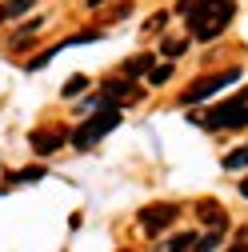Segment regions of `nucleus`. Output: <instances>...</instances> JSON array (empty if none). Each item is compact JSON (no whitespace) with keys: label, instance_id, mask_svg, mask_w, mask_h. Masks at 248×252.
I'll list each match as a JSON object with an SVG mask.
<instances>
[{"label":"nucleus","instance_id":"obj_1","mask_svg":"<svg viewBox=\"0 0 248 252\" xmlns=\"http://www.w3.org/2000/svg\"><path fill=\"white\" fill-rule=\"evenodd\" d=\"M184 16H188V36L192 40H216L232 24L236 0H196Z\"/></svg>","mask_w":248,"mask_h":252},{"label":"nucleus","instance_id":"obj_2","mask_svg":"<svg viewBox=\"0 0 248 252\" xmlns=\"http://www.w3.org/2000/svg\"><path fill=\"white\" fill-rule=\"evenodd\" d=\"M188 120L204 124V128H212V132H220V128H244V124H248V92H236L232 100L216 104V108H208V112H196V116H188Z\"/></svg>","mask_w":248,"mask_h":252},{"label":"nucleus","instance_id":"obj_3","mask_svg":"<svg viewBox=\"0 0 248 252\" xmlns=\"http://www.w3.org/2000/svg\"><path fill=\"white\" fill-rule=\"evenodd\" d=\"M116 124H120V108H96V116H88L84 124H80V128L68 136L72 140V148H80V152H88L92 144H100L112 128H116Z\"/></svg>","mask_w":248,"mask_h":252},{"label":"nucleus","instance_id":"obj_4","mask_svg":"<svg viewBox=\"0 0 248 252\" xmlns=\"http://www.w3.org/2000/svg\"><path fill=\"white\" fill-rule=\"evenodd\" d=\"M140 100V84L128 76V80H104L100 88V104L104 108H124V104H136Z\"/></svg>","mask_w":248,"mask_h":252},{"label":"nucleus","instance_id":"obj_5","mask_svg":"<svg viewBox=\"0 0 248 252\" xmlns=\"http://www.w3.org/2000/svg\"><path fill=\"white\" fill-rule=\"evenodd\" d=\"M232 80H240V68H228V72H212V76H200L188 92H184V104H200L204 96H212V92H220L224 84H232Z\"/></svg>","mask_w":248,"mask_h":252},{"label":"nucleus","instance_id":"obj_6","mask_svg":"<svg viewBox=\"0 0 248 252\" xmlns=\"http://www.w3.org/2000/svg\"><path fill=\"white\" fill-rule=\"evenodd\" d=\"M176 216H180V208H176V204H148V208L140 212V224H144V232H148V236H160V228H168Z\"/></svg>","mask_w":248,"mask_h":252},{"label":"nucleus","instance_id":"obj_7","mask_svg":"<svg viewBox=\"0 0 248 252\" xmlns=\"http://www.w3.org/2000/svg\"><path fill=\"white\" fill-rule=\"evenodd\" d=\"M64 132H56V128H36L32 136H28V144H32V152L36 156H52L56 148H64Z\"/></svg>","mask_w":248,"mask_h":252},{"label":"nucleus","instance_id":"obj_8","mask_svg":"<svg viewBox=\"0 0 248 252\" xmlns=\"http://www.w3.org/2000/svg\"><path fill=\"white\" fill-rule=\"evenodd\" d=\"M196 212H200L204 224H212V228H228V216H224V208L216 204V200H200V204H196Z\"/></svg>","mask_w":248,"mask_h":252},{"label":"nucleus","instance_id":"obj_9","mask_svg":"<svg viewBox=\"0 0 248 252\" xmlns=\"http://www.w3.org/2000/svg\"><path fill=\"white\" fill-rule=\"evenodd\" d=\"M36 0H4V8H0V16L4 20H16V16H24L28 8H32Z\"/></svg>","mask_w":248,"mask_h":252},{"label":"nucleus","instance_id":"obj_10","mask_svg":"<svg viewBox=\"0 0 248 252\" xmlns=\"http://www.w3.org/2000/svg\"><path fill=\"white\" fill-rule=\"evenodd\" d=\"M148 68H152V56H148V52L124 60V76H140V72H148Z\"/></svg>","mask_w":248,"mask_h":252},{"label":"nucleus","instance_id":"obj_11","mask_svg":"<svg viewBox=\"0 0 248 252\" xmlns=\"http://www.w3.org/2000/svg\"><path fill=\"white\" fill-rule=\"evenodd\" d=\"M224 168H228V172H240V168H248V144H240L236 152H228V156H224Z\"/></svg>","mask_w":248,"mask_h":252},{"label":"nucleus","instance_id":"obj_12","mask_svg":"<svg viewBox=\"0 0 248 252\" xmlns=\"http://www.w3.org/2000/svg\"><path fill=\"white\" fill-rule=\"evenodd\" d=\"M168 252H184V248H196V236L192 232H180V236H172L168 244H164Z\"/></svg>","mask_w":248,"mask_h":252},{"label":"nucleus","instance_id":"obj_13","mask_svg":"<svg viewBox=\"0 0 248 252\" xmlns=\"http://www.w3.org/2000/svg\"><path fill=\"white\" fill-rule=\"evenodd\" d=\"M168 76H172V64H152L148 68V84H164Z\"/></svg>","mask_w":248,"mask_h":252},{"label":"nucleus","instance_id":"obj_14","mask_svg":"<svg viewBox=\"0 0 248 252\" xmlns=\"http://www.w3.org/2000/svg\"><path fill=\"white\" fill-rule=\"evenodd\" d=\"M84 88H88V76H72V80L64 84V96H80Z\"/></svg>","mask_w":248,"mask_h":252},{"label":"nucleus","instance_id":"obj_15","mask_svg":"<svg viewBox=\"0 0 248 252\" xmlns=\"http://www.w3.org/2000/svg\"><path fill=\"white\" fill-rule=\"evenodd\" d=\"M40 176H44V168H24V172H16L20 184H32V180H40Z\"/></svg>","mask_w":248,"mask_h":252},{"label":"nucleus","instance_id":"obj_16","mask_svg":"<svg viewBox=\"0 0 248 252\" xmlns=\"http://www.w3.org/2000/svg\"><path fill=\"white\" fill-rule=\"evenodd\" d=\"M164 20H168V12H156V16L144 24V28H148V32H156V28H164Z\"/></svg>","mask_w":248,"mask_h":252},{"label":"nucleus","instance_id":"obj_17","mask_svg":"<svg viewBox=\"0 0 248 252\" xmlns=\"http://www.w3.org/2000/svg\"><path fill=\"white\" fill-rule=\"evenodd\" d=\"M164 52H168V56H180V52H184V40H168Z\"/></svg>","mask_w":248,"mask_h":252},{"label":"nucleus","instance_id":"obj_18","mask_svg":"<svg viewBox=\"0 0 248 252\" xmlns=\"http://www.w3.org/2000/svg\"><path fill=\"white\" fill-rule=\"evenodd\" d=\"M240 196H244V200H248V176H244V180H240Z\"/></svg>","mask_w":248,"mask_h":252},{"label":"nucleus","instance_id":"obj_19","mask_svg":"<svg viewBox=\"0 0 248 252\" xmlns=\"http://www.w3.org/2000/svg\"><path fill=\"white\" fill-rule=\"evenodd\" d=\"M100 4H108V0H88V8H100Z\"/></svg>","mask_w":248,"mask_h":252},{"label":"nucleus","instance_id":"obj_20","mask_svg":"<svg viewBox=\"0 0 248 252\" xmlns=\"http://www.w3.org/2000/svg\"><path fill=\"white\" fill-rule=\"evenodd\" d=\"M0 20H4V16H0Z\"/></svg>","mask_w":248,"mask_h":252}]
</instances>
